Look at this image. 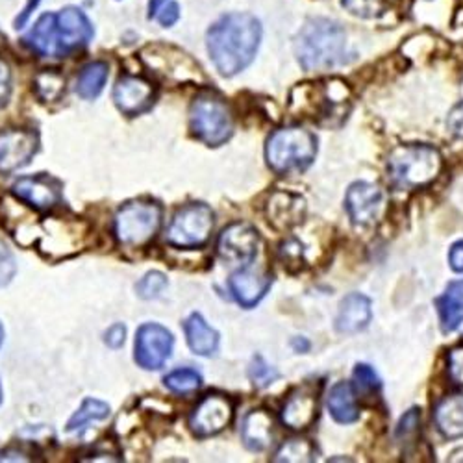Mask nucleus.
<instances>
[{"instance_id":"1","label":"nucleus","mask_w":463,"mask_h":463,"mask_svg":"<svg viewBox=\"0 0 463 463\" xmlns=\"http://www.w3.org/2000/svg\"><path fill=\"white\" fill-rule=\"evenodd\" d=\"M261 42V24L250 14L222 15L208 30V52L222 76H236L247 69Z\"/></svg>"},{"instance_id":"2","label":"nucleus","mask_w":463,"mask_h":463,"mask_svg":"<svg viewBox=\"0 0 463 463\" xmlns=\"http://www.w3.org/2000/svg\"><path fill=\"white\" fill-rule=\"evenodd\" d=\"M93 40V24L79 8L45 14L23 37V43L42 58H65Z\"/></svg>"},{"instance_id":"3","label":"nucleus","mask_w":463,"mask_h":463,"mask_svg":"<svg viewBox=\"0 0 463 463\" xmlns=\"http://www.w3.org/2000/svg\"><path fill=\"white\" fill-rule=\"evenodd\" d=\"M346 33L330 19L307 21L295 42V54L304 71H328L345 61Z\"/></svg>"},{"instance_id":"4","label":"nucleus","mask_w":463,"mask_h":463,"mask_svg":"<svg viewBox=\"0 0 463 463\" xmlns=\"http://www.w3.org/2000/svg\"><path fill=\"white\" fill-rule=\"evenodd\" d=\"M443 167L438 148L430 145H401L388 158V178L395 189H417L434 182Z\"/></svg>"},{"instance_id":"5","label":"nucleus","mask_w":463,"mask_h":463,"mask_svg":"<svg viewBox=\"0 0 463 463\" xmlns=\"http://www.w3.org/2000/svg\"><path fill=\"white\" fill-rule=\"evenodd\" d=\"M317 156V137L298 127L277 130L267 139L265 158L269 167L279 175L302 173Z\"/></svg>"},{"instance_id":"6","label":"nucleus","mask_w":463,"mask_h":463,"mask_svg":"<svg viewBox=\"0 0 463 463\" xmlns=\"http://www.w3.org/2000/svg\"><path fill=\"white\" fill-rule=\"evenodd\" d=\"M162 206L152 201H132L119 208L113 219V232L127 249L146 247L162 228Z\"/></svg>"},{"instance_id":"7","label":"nucleus","mask_w":463,"mask_h":463,"mask_svg":"<svg viewBox=\"0 0 463 463\" xmlns=\"http://www.w3.org/2000/svg\"><path fill=\"white\" fill-rule=\"evenodd\" d=\"M189 127L199 141L210 146H219L226 143L234 132V119H232L230 108L221 97L203 93L191 102Z\"/></svg>"},{"instance_id":"8","label":"nucleus","mask_w":463,"mask_h":463,"mask_svg":"<svg viewBox=\"0 0 463 463\" xmlns=\"http://www.w3.org/2000/svg\"><path fill=\"white\" fill-rule=\"evenodd\" d=\"M215 224V215L210 206L191 203L180 208L165 234V241L176 249H199L208 243Z\"/></svg>"},{"instance_id":"9","label":"nucleus","mask_w":463,"mask_h":463,"mask_svg":"<svg viewBox=\"0 0 463 463\" xmlns=\"http://www.w3.org/2000/svg\"><path fill=\"white\" fill-rule=\"evenodd\" d=\"M150 54L145 51L143 58L148 63V67L156 72L160 79L176 82V84H185V82H204V74L201 67L193 61L187 54L173 49V47H164L165 52H162V47H150Z\"/></svg>"},{"instance_id":"10","label":"nucleus","mask_w":463,"mask_h":463,"mask_svg":"<svg viewBox=\"0 0 463 463\" xmlns=\"http://www.w3.org/2000/svg\"><path fill=\"white\" fill-rule=\"evenodd\" d=\"M234 419V402L226 395H206L189 415V429L197 438L221 434Z\"/></svg>"},{"instance_id":"11","label":"nucleus","mask_w":463,"mask_h":463,"mask_svg":"<svg viewBox=\"0 0 463 463\" xmlns=\"http://www.w3.org/2000/svg\"><path fill=\"white\" fill-rule=\"evenodd\" d=\"M61 182L51 175H33L19 178L12 193L21 203L32 206L37 212H52L63 203Z\"/></svg>"},{"instance_id":"12","label":"nucleus","mask_w":463,"mask_h":463,"mask_svg":"<svg viewBox=\"0 0 463 463\" xmlns=\"http://www.w3.org/2000/svg\"><path fill=\"white\" fill-rule=\"evenodd\" d=\"M260 234L249 222H234L226 226L217 240L219 256L234 265H250L258 254Z\"/></svg>"},{"instance_id":"13","label":"nucleus","mask_w":463,"mask_h":463,"mask_svg":"<svg viewBox=\"0 0 463 463\" xmlns=\"http://www.w3.org/2000/svg\"><path fill=\"white\" fill-rule=\"evenodd\" d=\"M173 353V335L156 323L143 325L136 337V362L145 371L162 369Z\"/></svg>"},{"instance_id":"14","label":"nucleus","mask_w":463,"mask_h":463,"mask_svg":"<svg viewBox=\"0 0 463 463\" xmlns=\"http://www.w3.org/2000/svg\"><path fill=\"white\" fill-rule=\"evenodd\" d=\"M40 148V137L33 130L8 128L0 132V175H12L30 164Z\"/></svg>"},{"instance_id":"15","label":"nucleus","mask_w":463,"mask_h":463,"mask_svg":"<svg viewBox=\"0 0 463 463\" xmlns=\"http://www.w3.org/2000/svg\"><path fill=\"white\" fill-rule=\"evenodd\" d=\"M383 191L371 182H356L345 195V210L356 226H373L383 213Z\"/></svg>"},{"instance_id":"16","label":"nucleus","mask_w":463,"mask_h":463,"mask_svg":"<svg viewBox=\"0 0 463 463\" xmlns=\"http://www.w3.org/2000/svg\"><path fill=\"white\" fill-rule=\"evenodd\" d=\"M154 86L141 79V76L125 74L118 80L113 88V102L119 108L121 113L128 115V118H136V115L146 111L154 104Z\"/></svg>"},{"instance_id":"17","label":"nucleus","mask_w":463,"mask_h":463,"mask_svg":"<svg viewBox=\"0 0 463 463\" xmlns=\"http://www.w3.org/2000/svg\"><path fill=\"white\" fill-rule=\"evenodd\" d=\"M319 413V397L310 385L295 390L282 406L280 419L291 430L310 429Z\"/></svg>"},{"instance_id":"18","label":"nucleus","mask_w":463,"mask_h":463,"mask_svg":"<svg viewBox=\"0 0 463 463\" xmlns=\"http://www.w3.org/2000/svg\"><path fill=\"white\" fill-rule=\"evenodd\" d=\"M273 277L265 269L245 265L230 279V291L243 307H254L271 289Z\"/></svg>"},{"instance_id":"19","label":"nucleus","mask_w":463,"mask_h":463,"mask_svg":"<svg viewBox=\"0 0 463 463\" xmlns=\"http://www.w3.org/2000/svg\"><path fill=\"white\" fill-rule=\"evenodd\" d=\"M267 221L277 230H291L306 215V201L289 191H275L265 206Z\"/></svg>"},{"instance_id":"20","label":"nucleus","mask_w":463,"mask_h":463,"mask_svg":"<svg viewBox=\"0 0 463 463\" xmlns=\"http://www.w3.org/2000/svg\"><path fill=\"white\" fill-rule=\"evenodd\" d=\"M373 319L371 300L362 293L346 295L337 310L335 328L341 334H358L369 326Z\"/></svg>"},{"instance_id":"21","label":"nucleus","mask_w":463,"mask_h":463,"mask_svg":"<svg viewBox=\"0 0 463 463\" xmlns=\"http://www.w3.org/2000/svg\"><path fill=\"white\" fill-rule=\"evenodd\" d=\"M241 439L249 450H265L273 439V417L265 410H252L243 420Z\"/></svg>"},{"instance_id":"22","label":"nucleus","mask_w":463,"mask_h":463,"mask_svg":"<svg viewBox=\"0 0 463 463\" xmlns=\"http://www.w3.org/2000/svg\"><path fill=\"white\" fill-rule=\"evenodd\" d=\"M436 427L447 439L463 438V395H449L441 399L434 411Z\"/></svg>"},{"instance_id":"23","label":"nucleus","mask_w":463,"mask_h":463,"mask_svg":"<svg viewBox=\"0 0 463 463\" xmlns=\"http://www.w3.org/2000/svg\"><path fill=\"white\" fill-rule=\"evenodd\" d=\"M439 323L445 334L456 332L463 325V280L450 282L436 300Z\"/></svg>"},{"instance_id":"24","label":"nucleus","mask_w":463,"mask_h":463,"mask_svg":"<svg viewBox=\"0 0 463 463\" xmlns=\"http://www.w3.org/2000/svg\"><path fill=\"white\" fill-rule=\"evenodd\" d=\"M185 339L189 349L199 356H212L215 354L219 346V334L203 319V316L193 314L184 323Z\"/></svg>"},{"instance_id":"25","label":"nucleus","mask_w":463,"mask_h":463,"mask_svg":"<svg viewBox=\"0 0 463 463\" xmlns=\"http://www.w3.org/2000/svg\"><path fill=\"white\" fill-rule=\"evenodd\" d=\"M328 410L339 424H351L360 419V408L351 382H339L330 390Z\"/></svg>"},{"instance_id":"26","label":"nucleus","mask_w":463,"mask_h":463,"mask_svg":"<svg viewBox=\"0 0 463 463\" xmlns=\"http://www.w3.org/2000/svg\"><path fill=\"white\" fill-rule=\"evenodd\" d=\"M108 74H109V69L104 61H93V63L86 65L80 71L79 79H76V93H79L86 100L97 99L106 86Z\"/></svg>"},{"instance_id":"27","label":"nucleus","mask_w":463,"mask_h":463,"mask_svg":"<svg viewBox=\"0 0 463 463\" xmlns=\"http://www.w3.org/2000/svg\"><path fill=\"white\" fill-rule=\"evenodd\" d=\"M33 91L42 102H58L65 93V76L54 69L42 71L33 80Z\"/></svg>"},{"instance_id":"28","label":"nucleus","mask_w":463,"mask_h":463,"mask_svg":"<svg viewBox=\"0 0 463 463\" xmlns=\"http://www.w3.org/2000/svg\"><path fill=\"white\" fill-rule=\"evenodd\" d=\"M109 415V406L102 401H95V399H86L80 406V410L76 411L71 420L67 422V432H76L84 429L86 424L93 422V420H102Z\"/></svg>"},{"instance_id":"29","label":"nucleus","mask_w":463,"mask_h":463,"mask_svg":"<svg viewBox=\"0 0 463 463\" xmlns=\"http://www.w3.org/2000/svg\"><path fill=\"white\" fill-rule=\"evenodd\" d=\"M164 383L167 390H171L176 395H189L201 388L203 376L195 369L184 367V369H176V371L169 373L164 378Z\"/></svg>"},{"instance_id":"30","label":"nucleus","mask_w":463,"mask_h":463,"mask_svg":"<svg viewBox=\"0 0 463 463\" xmlns=\"http://www.w3.org/2000/svg\"><path fill=\"white\" fill-rule=\"evenodd\" d=\"M314 459H316V449L310 441L306 439H291L284 443L275 454V461H288V463H306Z\"/></svg>"},{"instance_id":"31","label":"nucleus","mask_w":463,"mask_h":463,"mask_svg":"<svg viewBox=\"0 0 463 463\" xmlns=\"http://www.w3.org/2000/svg\"><path fill=\"white\" fill-rule=\"evenodd\" d=\"M341 5L346 12H351L356 17L373 19L385 10L388 0H341Z\"/></svg>"},{"instance_id":"32","label":"nucleus","mask_w":463,"mask_h":463,"mask_svg":"<svg viewBox=\"0 0 463 463\" xmlns=\"http://www.w3.org/2000/svg\"><path fill=\"white\" fill-rule=\"evenodd\" d=\"M167 288V279L164 273L160 271H150L146 273L139 284H137V295L145 300H150V298H156L162 295V291Z\"/></svg>"},{"instance_id":"33","label":"nucleus","mask_w":463,"mask_h":463,"mask_svg":"<svg viewBox=\"0 0 463 463\" xmlns=\"http://www.w3.org/2000/svg\"><path fill=\"white\" fill-rule=\"evenodd\" d=\"M279 371L275 367L269 365L261 356H256L252 365H250V380L254 383V388L263 390L267 385H271L279 378Z\"/></svg>"},{"instance_id":"34","label":"nucleus","mask_w":463,"mask_h":463,"mask_svg":"<svg viewBox=\"0 0 463 463\" xmlns=\"http://www.w3.org/2000/svg\"><path fill=\"white\" fill-rule=\"evenodd\" d=\"M17 273V263L12 250L0 240V288H5L12 282Z\"/></svg>"},{"instance_id":"35","label":"nucleus","mask_w":463,"mask_h":463,"mask_svg":"<svg viewBox=\"0 0 463 463\" xmlns=\"http://www.w3.org/2000/svg\"><path fill=\"white\" fill-rule=\"evenodd\" d=\"M354 382L360 390L364 392H374L380 390V378L376 371L367 364H358L354 369Z\"/></svg>"},{"instance_id":"36","label":"nucleus","mask_w":463,"mask_h":463,"mask_svg":"<svg viewBox=\"0 0 463 463\" xmlns=\"http://www.w3.org/2000/svg\"><path fill=\"white\" fill-rule=\"evenodd\" d=\"M419 420H420V413L417 408H411L399 422L397 429V438L399 441H410L415 438L417 430H419Z\"/></svg>"},{"instance_id":"37","label":"nucleus","mask_w":463,"mask_h":463,"mask_svg":"<svg viewBox=\"0 0 463 463\" xmlns=\"http://www.w3.org/2000/svg\"><path fill=\"white\" fill-rule=\"evenodd\" d=\"M280 256H282L284 267H289V265H300L302 256H304L302 245H300L297 240H288V241H286V243H282V247H280Z\"/></svg>"},{"instance_id":"38","label":"nucleus","mask_w":463,"mask_h":463,"mask_svg":"<svg viewBox=\"0 0 463 463\" xmlns=\"http://www.w3.org/2000/svg\"><path fill=\"white\" fill-rule=\"evenodd\" d=\"M449 376L454 383L463 385V346H456L449 354Z\"/></svg>"},{"instance_id":"39","label":"nucleus","mask_w":463,"mask_h":463,"mask_svg":"<svg viewBox=\"0 0 463 463\" xmlns=\"http://www.w3.org/2000/svg\"><path fill=\"white\" fill-rule=\"evenodd\" d=\"M12 95V71L8 63L0 58V108L6 106Z\"/></svg>"},{"instance_id":"40","label":"nucleus","mask_w":463,"mask_h":463,"mask_svg":"<svg viewBox=\"0 0 463 463\" xmlns=\"http://www.w3.org/2000/svg\"><path fill=\"white\" fill-rule=\"evenodd\" d=\"M447 128L456 139L463 141V102H459L458 106H454L450 109L449 119H447Z\"/></svg>"},{"instance_id":"41","label":"nucleus","mask_w":463,"mask_h":463,"mask_svg":"<svg viewBox=\"0 0 463 463\" xmlns=\"http://www.w3.org/2000/svg\"><path fill=\"white\" fill-rule=\"evenodd\" d=\"M156 19L162 26H173L178 19H180V8H178V5H175V3H167L158 14H156Z\"/></svg>"},{"instance_id":"42","label":"nucleus","mask_w":463,"mask_h":463,"mask_svg":"<svg viewBox=\"0 0 463 463\" xmlns=\"http://www.w3.org/2000/svg\"><path fill=\"white\" fill-rule=\"evenodd\" d=\"M127 339V328L123 325H113L108 332H106V345L111 346V349H119V346H123Z\"/></svg>"},{"instance_id":"43","label":"nucleus","mask_w":463,"mask_h":463,"mask_svg":"<svg viewBox=\"0 0 463 463\" xmlns=\"http://www.w3.org/2000/svg\"><path fill=\"white\" fill-rule=\"evenodd\" d=\"M449 263L452 267V271L463 275V241H458L452 245L449 252Z\"/></svg>"},{"instance_id":"44","label":"nucleus","mask_w":463,"mask_h":463,"mask_svg":"<svg viewBox=\"0 0 463 463\" xmlns=\"http://www.w3.org/2000/svg\"><path fill=\"white\" fill-rule=\"evenodd\" d=\"M169 3V0H150L148 3V17H156V14Z\"/></svg>"},{"instance_id":"45","label":"nucleus","mask_w":463,"mask_h":463,"mask_svg":"<svg viewBox=\"0 0 463 463\" xmlns=\"http://www.w3.org/2000/svg\"><path fill=\"white\" fill-rule=\"evenodd\" d=\"M37 3H40V0H30V3H28V6L24 8V14H23V15H21V17H19V19L15 21V24H17L15 28H21V26H23V24L26 23L28 15H30V14H32V10H33V8L37 6Z\"/></svg>"},{"instance_id":"46","label":"nucleus","mask_w":463,"mask_h":463,"mask_svg":"<svg viewBox=\"0 0 463 463\" xmlns=\"http://www.w3.org/2000/svg\"><path fill=\"white\" fill-rule=\"evenodd\" d=\"M3 339H5V328L0 325V345H3Z\"/></svg>"},{"instance_id":"47","label":"nucleus","mask_w":463,"mask_h":463,"mask_svg":"<svg viewBox=\"0 0 463 463\" xmlns=\"http://www.w3.org/2000/svg\"><path fill=\"white\" fill-rule=\"evenodd\" d=\"M0 402H3V388H0Z\"/></svg>"}]
</instances>
